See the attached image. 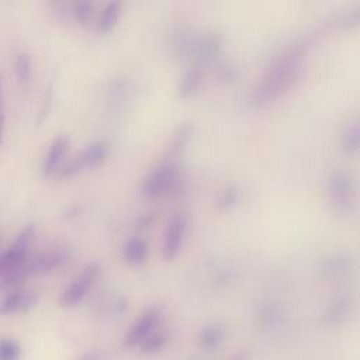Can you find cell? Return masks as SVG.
I'll return each mask as SVG.
<instances>
[{
	"instance_id": "cell-8",
	"label": "cell",
	"mask_w": 360,
	"mask_h": 360,
	"mask_svg": "<svg viewBox=\"0 0 360 360\" xmlns=\"http://www.w3.org/2000/svg\"><path fill=\"white\" fill-rule=\"evenodd\" d=\"M38 301L35 291L18 288L10 291L0 302V315H13L30 311Z\"/></svg>"
},
{
	"instance_id": "cell-16",
	"label": "cell",
	"mask_w": 360,
	"mask_h": 360,
	"mask_svg": "<svg viewBox=\"0 0 360 360\" xmlns=\"http://www.w3.org/2000/svg\"><path fill=\"white\" fill-rule=\"evenodd\" d=\"M342 145L349 152H356L360 149V121L356 120L350 122L342 134Z\"/></svg>"
},
{
	"instance_id": "cell-4",
	"label": "cell",
	"mask_w": 360,
	"mask_h": 360,
	"mask_svg": "<svg viewBox=\"0 0 360 360\" xmlns=\"http://www.w3.org/2000/svg\"><path fill=\"white\" fill-rule=\"evenodd\" d=\"M98 264L97 263H89L76 277L75 280L66 287L60 297V305L65 308H70L77 305L83 301V298L89 294L91 285L94 284L97 276H98Z\"/></svg>"
},
{
	"instance_id": "cell-15",
	"label": "cell",
	"mask_w": 360,
	"mask_h": 360,
	"mask_svg": "<svg viewBox=\"0 0 360 360\" xmlns=\"http://www.w3.org/2000/svg\"><path fill=\"white\" fill-rule=\"evenodd\" d=\"M224 336L225 330L221 325H210L205 329H202L198 342L204 350H214L222 343Z\"/></svg>"
},
{
	"instance_id": "cell-7",
	"label": "cell",
	"mask_w": 360,
	"mask_h": 360,
	"mask_svg": "<svg viewBox=\"0 0 360 360\" xmlns=\"http://www.w3.org/2000/svg\"><path fill=\"white\" fill-rule=\"evenodd\" d=\"M110 153V145L104 139H97L87 145L80 153H77L73 160L79 169L82 170H93L104 163Z\"/></svg>"
},
{
	"instance_id": "cell-13",
	"label": "cell",
	"mask_w": 360,
	"mask_h": 360,
	"mask_svg": "<svg viewBox=\"0 0 360 360\" xmlns=\"http://www.w3.org/2000/svg\"><path fill=\"white\" fill-rule=\"evenodd\" d=\"M120 14H121V3H118V1L107 3L100 15V20L97 24V31L103 32V34L110 32L117 25Z\"/></svg>"
},
{
	"instance_id": "cell-10",
	"label": "cell",
	"mask_w": 360,
	"mask_h": 360,
	"mask_svg": "<svg viewBox=\"0 0 360 360\" xmlns=\"http://www.w3.org/2000/svg\"><path fill=\"white\" fill-rule=\"evenodd\" d=\"M69 149V138L65 135H59L52 139L48 152L44 158L42 170L46 177H52L58 174L62 165L65 163V156Z\"/></svg>"
},
{
	"instance_id": "cell-3",
	"label": "cell",
	"mask_w": 360,
	"mask_h": 360,
	"mask_svg": "<svg viewBox=\"0 0 360 360\" xmlns=\"http://www.w3.org/2000/svg\"><path fill=\"white\" fill-rule=\"evenodd\" d=\"M177 180V166L170 162H163L156 166L145 179L142 193L148 198H158L166 194Z\"/></svg>"
},
{
	"instance_id": "cell-24",
	"label": "cell",
	"mask_w": 360,
	"mask_h": 360,
	"mask_svg": "<svg viewBox=\"0 0 360 360\" xmlns=\"http://www.w3.org/2000/svg\"><path fill=\"white\" fill-rule=\"evenodd\" d=\"M231 360H246V356L245 354H238V356L232 357Z\"/></svg>"
},
{
	"instance_id": "cell-23",
	"label": "cell",
	"mask_w": 360,
	"mask_h": 360,
	"mask_svg": "<svg viewBox=\"0 0 360 360\" xmlns=\"http://www.w3.org/2000/svg\"><path fill=\"white\" fill-rule=\"evenodd\" d=\"M79 360H98L94 354H84V356H82Z\"/></svg>"
},
{
	"instance_id": "cell-17",
	"label": "cell",
	"mask_w": 360,
	"mask_h": 360,
	"mask_svg": "<svg viewBox=\"0 0 360 360\" xmlns=\"http://www.w3.org/2000/svg\"><path fill=\"white\" fill-rule=\"evenodd\" d=\"M14 70L18 82L25 86L32 77V60L28 53H20L14 62Z\"/></svg>"
},
{
	"instance_id": "cell-14",
	"label": "cell",
	"mask_w": 360,
	"mask_h": 360,
	"mask_svg": "<svg viewBox=\"0 0 360 360\" xmlns=\"http://www.w3.org/2000/svg\"><path fill=\"white\" fill-rule=\"evenodd\" d=\"M350 307L352 302L347 297H340L338 298L325 312L323 319L326 323L329 325H336L340 323L342 321H345L350 312Z\"/></svg>"
},
{
	"instance_id": "cell-6",
	"label": "cell",
	"mask_w": 360,
	"mask_h": 360,
	"mask_svg": "<svg viewBox=\"0 0 360 360\" xmlns=\"http://www.w3.org/2000/svg\"><path fill=\"white\" fill-rule=\"evenodd\" d=\"M69 260V252L66 249H52L28 259L24 271L27 276L31 274H46L62 267Z\"/></svg>"
},
{
	"instance_id": "cell-9",
	"label": "cell",
	"mask_w": 360,
	"mask_h": 360,
	"mask_svg": "<svg viewBox=\"0 0 360 360\" xmlns=\"http://www.w3.org/2000/svg\"><path fill=\"white\" fill-rule=\"evenodd\" d=\"M158 321H159V314L155 309H149L143 312L128 330L124 340L125 346L127 347L141 346V343L153 333L158 325Z\"/></svg>"
},
{
	"instance_id": "cell-5",
	"label": "cell",
	"mask_w": 360,
	"mask_h": 360,
	"mask_svg": "<svg viewBox=\"0 0 360 360\" xmlns=\"http://www.w3.org/2000/svg\"><path fill=\"white\" fill-rule=\"evenodd\" d=\"M329 201L338 211H347L354 201V184L345 173H338L329 180Z\"/></svg>"
},
{
	"instance_id": "cell-19",
	"label": "cell",
	"mask_w": 360,
	"mask_h": 360,
	"mask_svg": "<svg viewBox=\"0 0 360 360\" xmlns=\"http://www.w3.org/2000/svg\"><path fill=\"white\" fill-rule=\"evenodd\" d=\"M72 14L80 24H87L93 17V3L91 1H76L72 6Z\"/></svg>"
},
{
	"instance_id": "cell-11",
	"label": "cell",
	"mask_w": 360,
	"mask_h": 360,
	"mask_svg": "<svg viewBox=\"0 0 360 360\" xmlns=\"http://www.w3.org/2000/svg\"><path fill=\"white\" fill-rule=\"evenodd\" d=\"M184 231H186L184 217L180 214L174 215L167 224L165 239H163V256L167 260L176 257V255L179 253L184 239Z\"/></svg>"
},
{
	"instance_id": "cell-12",
	"label": "cell",
	"mask_w": 360,
	"mask_h": 360,
	"mask_svg": "<svg viewBox=\"0 0 360 360\" xmlns=\"http://www.w3.org/2000/svg\"><path fill=\"white\" fill-rule=\"evenodd\" d=\"M148 253H149V248H148L146 242L139 236L129 238L125 242L124 250H122L124 259L134 266H139V264L145 263L148 259Z\"/></svg>"
},
{
	"instance_id": "cell-20",
	"label": "cell",
	"mask_w": 360,
	"mask_h": 360,
	"mask_svg": "<svg viewBox=\"0 0 360 360\" xmlns=\"http://www.w3.org/2000/svg\"><path fill=\"white\" fill-rule=\"evenodd\" d=\"M20 346L13 339H0V360H18Z\"/></svg>"
},
{
	"instance_id": "cell-2",
	"label": "cell",
	"mask_w": 360,
	"mask_h": 360,
	"mask_svg": "<svg viewBox=\"0 0 360 360\" xmlns=\"http://www.w3.org/2000/svg\"><path fill=\"white\" fill-rule=\"evenodd\" d=\"M35 228L34 225H25L20 233L17 235L13 245L8 246L1 255H0V278L21 270L27 260H28V252H30V243L34 238Z\"/></svg>"
},
{
	"instance_id": "cell-22",
	"label": "cell",
	"mask_w": 360,
	"mask_h": 360,
	"mask_svg": "<svg viewBox=\"0 0 360 360\" xmlns=\"http://www.w3.org/2000/svg\"><path fill=\"white\" fill-rule=\"evenodd\" d=\"M4 122H6V114H4V93H3V83H1V77H0V143H1V141H3Z\"/></svg>"
},
{
	"instance_id": "cell-18",
	"label": "cell",
	"mask_w": 360,
	"mask_h": 360,
	"mask_svg": "<svg viewBox=\"0 0 360 360\" xmlns=\"http://www.w3.org/2000/svg\"><path fill=\"white\" fill-rule=\"evenodd\" d=\"M166 342H167L166 335L153 332L149 338H146V339L141 343L139 349H141V352H142L143 354H155V353H159V352L165 347Z\"/></svg>"
},
{
	"instance_id": "cell-1",
	"label": "cell",
	"mask_w": 360,
	"mask_h": 360,
	"mask_svg": "<svg viewBox=\"0 0 360 360\" xmlns=\"http://www.w3.org/2000/svg\"><path fill=\"white\" fill-rule=\"evenodd\" d=\"M304 51L302 46H295L284 53L269 69L266 76L255 89L253 98L259 104H266L274 98H278L285 90L295 82L298 70L302 65Z\"/></svg>"
},
{
	"instance_id": "cell-21",
	"label": "cell",
	"mask_w": 360,
	"mask_h": 360,
	"mask_svg": "<svg viewBox=\"0 0 360 360\" xmlns=\"http://www.w3.org/2000/svg\"><path fill=\"white\" fill-rule=\"evenodd\" d=\"M200 82H201V72H200L198 69L190 70V72L186 75V77H184V80H183V84H181V87H180L181 93H183L184 96H187L188 93L194 91V90L198 87Z\"/></svg>"
}]
</instances>
